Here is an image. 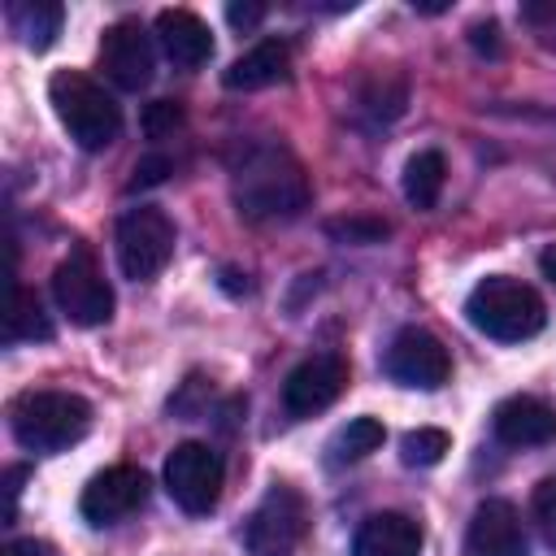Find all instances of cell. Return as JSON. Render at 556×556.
I'll return each mask as SVG.
<instances>
[{"mask_svg":"<svg viewBox=\"0 0 556 556\" xmlns=\"http://www.w3.org/2000/svg\"><path fill=\"white\" fill-rule=\"evenodd\" d=\"M521 22L534 30L543 48H556V0H530L521 4Z\"/></svg>","mask_w":556,"mask_h":556,"instance_id":"484cf974","label":"cell"},{"mask_svg":"<svg viewBox=\"0 0 556 556\" xmlns=\"http://www.w3.org/2000/svg\"><path fill=\"white\" fill-rule=\"evenodd\" d=\"M421 526L408 513H374L352 539V556H417Z\"/></svg>","mask_w":556,"mask_h":556,"instance_id":"2e32d148","label":"cell"},{"mask_svg":"<svg viewBox=\"0 0 556 556\" xmlns=\"http://www.w3.org/2000/svg\"><path fill=\"white\" fill-rule=\"evenodd\" d=\"M530 504H534V521H539L547 547H556V478H543L534 486V500Z\"/></svg>","mask_w":556,"mask_h":556,"instance_id":"4316f807","label":"cell"},{"mask_svg":"<svg viewBox=\"0 0 556 556\" xmlns=\"http://www.w3.org/2000/svg\"><path fill=\"white\" fill-rule=\"evenodd\" d=\"M304 534H308V504L287 482H274L243 521L248 556H291L304 543Z\"/></svg>","mask_w":556,"mask_h":556,"instance_id":"5b68a950","label":"cell"},{"mask_svg":"<svg viewBox=\"0 0 556 556\" xmlns=\"http://www.w3.org/2000/svg\"><path fill=\"white\" fill-rule=\"evenodd\" d=\"M169 169H174V161H169V156H161V152H152V156H143V161L135 165V178H130V191H139V187H156V182H165V178H169Z\"/></svg>","mask_w":556,"mask_h":556,"instance_id":"83f0119b","label":"cell"},{"mask_svg":"<svg viewBox=\"0 0 556 556\" xmlns=\"http://www.w3.org/2000/svg\"><path fill=\"white\" fill-rule=\"evenodd\" d=\"M48 100H52V113L65 126V135L87 152L109 148L122 130L117 100L96 78H87L83 70H56L48 78Z\"/></svg>","mask_w":556,"mask_h":556,"instance_id":"3957f363","label":"cell"},{"mask_svg":"<svg viewBox=\"0 0 556 556\" xmlns=\"http://www.w3.org/2000/svg\"><path fill=\"white\" fill-rule=\"evenodd\" d=\"M539 269H543V278L556 287V243H547V248L539 252Z\"/></svg>","mask_w":556,"mask_h":556,"instance_id":"d6a6232c","label":"cell"},{"mask_svg":"<svg viewBox=\"0 0 556 556\" xmlns=\"http://www.w3.org/2000/svg\"><path fill=\"white\" fill-rule=\"evenodd\" d=\"M491 430L508 447H543L556 439V408L539 395H508L491 413Z\"/></svg>","mask_w":556,"mask_h":556,"instance_id":"5bb4252c","label":"cell"},{"mask_svg":"<svg viewBox=\"0 0 556 556\" xmlns=\"http://www.w3.org/2000/svg\"><path fill=\"white\" fill-rule=\"evenodd\" d=\"M156 43L178 70H200L213 56V35L191 9H161L156 13Z\"/></svg>","mask_w":556,"mask_h":556,"instance_id":"9a60e30c","label":"cell"},{"mask_svg":"<svg viewBox=\"0 0 556 556\" xmlns=\"http://www.w3.org/2000/svg\"><path fill=\"white\" fill-rule=\"evenodd\" d=\"M4 17H9V30H13L26 48L43 52V48L56 39V30H61L65 9H61L56 0H13V4L4 9Z\"/></svg>","mask_w":556,"mask_h":556,"instance_id":"ac0fdd59","label":"cell"},{"mask_svg":"<svg viewBox=\"0 0 556 556\" xmlns=\"http://www.w3.org/2000/svg\"><path fill=\"white\" fill-rule=\"evenodd\" d=\"M443 182H447V161L443 152L426 148V152H413L408 165H404V200L413 208H434L439 195H443Z\"/></svg>","mask_w":556,"mask_h":556,"instance_id":"d6986e66","label":"cell"},{"mask_svg":"<svg viewBox=\"0 0 556 556\" xmlns=\"http://www.w3.org/2000/svg\"><path fill=\"white\" fill-rule=\"evenodd\" d=\"M0 556H56V552H52V543H43V539H9Z\"/></svg>","mask_w":556,"mask_h":556,"instance_id":"1f68e13d","label":"cell"},{"mask_svg":"<svg viewBox=\"0 0 556 556\" xmlns=\"http://www.w3.org/2000/svg\"><path fill=\"white\" fill-rule=\"evenodd\" d=\"M387 439L382 421L378 417H352L334 439H330V460L334 465H352V460H365L369 452H378Z\"/></svg>","mask_w":556,"mask_h":556,"instance_id":"44dd1931","label":"cell"},{"mask_svg":"<svg viewBox=\"0 0 556 556\" xmlns=\"http://www.w3.org/2000/svg\"><path fill=\"white\" fill-rule=\"evenodd\" d=\"M22 482H26V465H9V469H4V526H13V517H17Z\"/></svg>","mask_w":556,"mask_h":556,"instance_id":"f1b7e54d","label":"cell"},{"mask_svg":"<svg viewBox=\"0 0 556 556\" xmlns=\"http://www.w3.org/2000/svg\"><path fill=\"white\" fill-rule=\"evenodd\" d=\"M235 204L243 217L252 222H287V217H300L313 200V187H308V174L304 165L278 148V143H256L243 152V161L235 165Z\"/></svg>","mask_w":556,"mask_h":556,"instance_id":"6da1fadb","label":"cell"},{"mask_svg":"<svg viewBox=\"0 0 556 556\" xmlns=\"http://www.w3.org/2000/svg\"><path fill=\"white\" fill-rule=\"evenodd\" d=\"M291 74V48L282 39H261L256 48H248L243 56H235L222 74V83L230 91H261V87H274Z\"/></svg>","mask_w":556,"mask_h":556,"instance_id":"e0dca14e","label":"cell"},{"mask_svg":"<svg viewBox=\"0 0 556 556\" xmlns=\"http://www.w3.org/2000/svg\"><path fill=\"white\" fill-rule=\"evenodd\" d=\"M348 382H352L348 356H339V352H317V356L300 361V365L287 374V382H282V404H287L291 417H313V413L330 408V404L348 391Z\"/></svg>","mask_w":556,"mask_h":556,"instance_id":"30bf717a","label":"cell"},{"mask_svg":"<svg viewBox=\"0 0 556 556\" xmlns=\"http://www.w3.org/2000/svg\"><path fill=\"white\" fill-rule=\"evenodd\" d=\"M261 17H265V4H226V22L235 30H252L261 26Z\"/></svg>","mask_w":556,"mask_h":556,"instance_id":"4dcf8cb0","label":"cell"},{"mask_svg":"<svg viewBox=\"0 0 556 556\" xmlns=\"http://www.w3.org/2000/svg\"><path fill=\"white\" fill-rule=\"evenodd\" d=\"M35 339H52V321L43 313V300L35 291H26L22 282H13V304L4 317V343H35Z\"/></svg>","mask_w":556,"mask_h":556,"instance_id":"ffe728a7","label":"cell"},{"mask_svg":"<svg viewBox=\"0 0 556 556\" xmlns=\"http://www.w3.org/2000/svg\"><path fill=\"white\" fill-rule=\"evenodd\" d=\"M447 447H452L447 430H439V426H417V430H408V434H404L400 456H404V465H413V469H430V465H439V460H443V452H447Z\"/></svg>","mask_w":556,"mask_h":556,"instance_id":"603a6c76","label":"cell"},{"mask_svg":"<svg viewBox=\"0 0 556 556\" xmlns=\"http://www.w3.org/2000/svg\"><path fill=\"white\" fill-rule=\"evenodd\" d=\"M382 374H387L391 382H400V387L434 391V387L447 382V374H452V356H447V348H443L430 330H421V326H404V330L387 343V352H382Z\"/></svg>","mask_w":556,"mask_h":556,"instance_id":"9c48e42d","label":"cell"},{"mask_svg":"<svg viewBox=\"0 0 556 556\" xmlns=\"http://www.w3.org/2000/svg\"><path fill=\"white\" fill-rule=\"evenodd\" d=\"M9 426L26 452H65L91 430V404L74 391H26L9 408Z\"/></svg>","mask_w":556,"mask_h":556,"instance_id":"277c9868","label":"cell"},{"mask_svg":"<svg viewBox=\"0 0 556 556\" xmlns=\"http://www.w3.org/2000/svg\"><path fill=\"white\" fill-rule=\"evenodd\" d=\"M361 109L374 117V122H391V117H400L404 113V78L400 74H369L365 83H361Z\"/></svg>","mask_w":556,"mask_h":556,"instance_id":"7402d4cb","label":"cell"},{"mask_svg":"<svg viewBox=\"0 0 556 556\" xmlns=\"http://www.w3.org/2000/svg\"><path fill=\"white\" fill-rule=\"evenodd\" d=\"M222 486H226V465L208 443L187 439L165 456V491L182 513L191 517L213 513L222 500Z\"/></svg>","mask_w":556,"mask_h":556,"instance_id":"52a82bcc","label":"cell"},{"mask_svg":"<svg viewBox=\"0 0 556 556\" xmlns=\"http://www.w3.org/2000/svg\"><path fill=\"white\" fill-rule=\"evenodd\" d=\"M52 300L74 326H104L113 317V287L100 274L91 248H74L52 269Z\"/></svg>","mask_w":556,"mask_h":556,"instance_id":"ba28073f","label":"cell"},{"mask_svg":"<svg viewBox=\"0 0 556 556\" xmlns=\"http://www.w3.org/2000/svg\"><path fill=\"white\" fill-rule=\"evenodd\" d=\"M326 235L339 243H382L391 235V226L382 217H330Z\"/></svg>","mask_w":556,"mask_h":556,"instance_id":"cb8c5ba5","label":"cell"},{"mask_svg":"<svg viewBox=\"0 0 556 556\" xmlns=\"http://www.w3.org/2000/svg\"><path fill=\"white\" fill-rule=\"evenodd\" d=\"M465 556H526V530L508 500H482L465 530Z\"/></svg>","mask_w":556,"mask_h":556,"instance_id":"4fadbf2b","label":"cell"},{"mask_svg":"<svg viewBox=\"0 0 556 556\" xmlns=\"http://www.w3.org/2000/svg\"><path fill=\"white\" fill-rule=\"evenodd\" d=\"M100 70L113 87L122 91H139L152 78V35L135 22L122 17L100 35Z\"/></svg>","mask_w":556,"mask_h":556,"instance_id":"7c38bea8","label":"cell"},{"mask_svg":"<svg viewBox=\"0 0 556 556\" xmlns=\"http://www.w3.org/2000/svg\"><path fill=\"white\" fill-rule=\"evenodd\" d=\"M469 43H473L482 56H500V26H495V22L469 26Z\"/></svg>","mask_w":556,"mask_h":556,"instance_id":"f546056e","label":"cell"},{"mask_svg":"<svg viewBox=\"0 0 556 556\" xmlns=\"http://www.w3.org/2000/svg\"><path fill=\"white\" fill-rule=\"evenodd\" d=\"M174 256V222L156 204L126 208L117 217V265L135 282H152Z\"/></svg>","mask_w":556,"mask_h":556,"instance_id":"8992f818","label":"cell"},{"mask_svg":"<svg viewBox=\"0 0 556 556\" xmlns=\"http://www.w3.org/2000/svg\"><path fill=\"white\" fill-rule=\"evenodd\" d=\"M182 126V104L178 100H152L148 109H143V135L148 139H165V135H174Z\"/></svg>","mask_w":556,"mask_h":556,"instance_id":"d4e9b609","label":"cell"},{"mask_svg":"<svg viewBox=\"0 0 556 556\" xmlns=\"http://www.w3.org/2000/svg\"><path fill=\"white\" fill-rule=\"evenodd\" d=\"M148 491H152V482L139 465H109L83 486L78 513L91 526H117L122 517H130L148 504Z\"/></svg>","mask_w":556,"mask_h":556,"instance_id":"8fae6325","label":"cell"},{"mask_svg":"<svg viewBox=\"0 0 556 556\" xmlns=\"http://www.w3.org/2000/svg\"><path fill=\"white\" fill-rule=\"evenodd\" d=\"M465 317L478 334L486 339H500V343H521V339H534L547 321V308H543V295L521 282V278H508V274H491L482 278L469 300H465Z\"/></svg>","mask_w":556,"mask_h":556,"instance_id":"7a4b0ae2","label":"cell"}]
</instances>
